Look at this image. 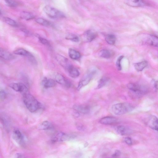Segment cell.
<instances>
[{"instance_id": "60d3db41", "label": "cell", "mask_w": 158, "mask_h": 158, "mask_svg": "<svg viewBox=\"0 0 158 158\" xmlns=\"http://www.w3.org/2000/svg\"><path fill=\"white\" fill-rule=\"evenodd\" d=\"M77 128L80 130V131H84V128L83 126H78Z\"/></svg>"}, {"instance_id": "d6986e66", "label": "cell", "mask_w": 158, "mask_h": 158, "mask_svg": "<svg viewBox=\"0 0 158 158\" xmlns=\"http://www.w3.org/2000/svg\"><path fill=\"white\" fill-rule=\"evenodd\" d=\"M43 87L45 88L53 87L56 85V83L54 80L51 79H44L42 82Z\"/></svg>"}, {"instance_id": "9a60e30c", "label": "cell", "mask_w": 158, "mask_h": 158, "mask_svg": "<svg viewBox=\"0 0 158 158\" xmlns=\"http://www.w3.org/2000/svg\"><path fill=\"white\" fill-rule=\"evenodd\" d=\"M125 2L128 5L133 7H143L146 4L143 0H126Z\"/></svg>"}, {"instance_id": "484cf974", "label": "cell", "mask_w": 158, "mask_h": 158, "mask_svg": "<svg viewBox=\"0 0 158 158\" xmlns=\"http://www.w3.org/2000/svg\"><path fill=\"white\" fill-rule=\"evenodd\" d=\"M105 39L107 43L111 45H114L116 40V36L112 34H109L106 35Z\"/></svg>"}, {"instance_id": "7c38bea8", "label": "cell", "mask_w": 158, "mask_h": 158, "mask_svg": "<svg viewBox=\"0 0 158 158\" xmlns=\"http://www.w3.org/2000/svg\"><path fill=\"white\" fill-rule=\"evenodd\" d=\"M97 36V33L92 30H88L84 34L83 40L86 42H90L94 40Z\"/></svg>"}, {"instance_id": "5b68a950", "label": "cell", "mask_w": 158, "mask_h": 158, "mask_svg": "<svg viewBox=\"0 0 158 158\" xmlns=\"http://www.w3.org/2000/svg\"><path fill=\"white\" fill-rule=\"evenodd\" d=\"M76 136L62 132H59L53 136L52 139L53 142L70 141L76 138Z\"/></svg>"}, {"instance_id": "d590c367", "label": "cell", "mask_w": 158, "mask_h": 158, "mask_svg": "<svg viewBox=\"0 0 158 158\" xmlns=\"http://www.w3.org/2000/svg\"><path fill=\"white\" fill-rule=\"evenodd\" d=\"M6 95L5 92L3 90H1L0 91V96L1 100H3L6 97Z\"/></svg>"}, {"instance_id": "3957f363", "label": "cell", "mask_w": 158, "mask_h": 158, "mask_svg": "<svg viewBox=\"0 0 158 158\" xmlns=\"http://www.w3.org/2000/svg\"><path fill=\"white\" fill-rule=\"evenodd\" d=\"M43 11L48 16L54 19L64 18L65 16L61 11L49 5H46L43 8Z\"/></svg>"}, {"instance_id": "30bf717a", "label": "cell", "mask_w": 158, "mask_h": 158, "mask_svg": "<svg viewBox=\"0 0 158 158\" xmlns=\"http://www.w3.org/2000/svg\"><path fill=\"white\" fill-rule=\"evenodd\" d=\"M54 79L57 82L67 88H69L71 86L70 82L60 73H57L55 76Z\"/></svg>"}, {"instance_id": "ab89813d", "label": "cell", "mask_w": 158, "mask_h": 158, "mask_svg": "<svg viewBox=\"0 0 158 158\" xmlns=\"http://www.w3.org/2000/svg\"><path fill=\"white\" fill-rule=\"evenodd\" d=\"M22 31H23L25 34H26L27 35H30L31 33H30L29 31H27V30H25V29H23L22 30Z\"/></svg>"}, {"instance_id": "ac0fdd59", "label": "cell", "mask_w": 158, "mask_h": 158, "mask_svg": "<svg viewBox=\"0 0 158 158\" xmlns=\"http://www.w3.org/2000/svg\"><path fill=\"white\" fill-rule=\"evenodd\" d=\"M69 76L73 78L78 77L80 75V73L78 70L74 67L72 65L70 66L67 70Z\"/></svg>"}, {"instance_id": "f35d334b", "label": "cell", "mask_w": 158, "mask_h": 158, "mask_svg": "<svg viewBox=\"0 0 158 158\" xmlns=\"http://www.w3.org/2000/svg\"><path fill=\"white\" fill-rule=\"evenodd\" d=\"M15 156V157L16 158H24L25 157L23 154L21 153H17Z\"/></svg>"}, {"instance_id": "4fadbf2b", "label": "cell", "mask_w": 158, "mask_h": 158, "mask_svg": "<svg viewBox=\"0 0 158 158\" xmlns=\"http://www.w3.org/2000/svg\"><path fill=\"white\" fill-rule=\"evenodd\" d=\"M56 59L61 65L66 70L72 65L67 58L62 56L58 55L57 56Z\"/></svg>"}, {"instance_id": "9c48e42d", "label": "cell", "mask_w": 158, "mask_h": 158, "mask_svg": "<svg viewBox=\"0 0 158 158\" xmlns=\"http://www.w3.org/2000/svg\"><path fill=\"white\" fill-rule=\"evenodd\" d=\"M9 86L14 90L21 92L22 94L28 91L26 86L22 83H12L9 84Z\"/></svg>"}, {"instance_id": "277c9868", "label": "cell", "mask_w": 158, "mask_h": 158, "mask_svg": "<svg viewBox=\"0 0 158 158\" xmlns=\"http://www.w3.org/2000/svg\"><path fill=\"white\" fill-rule=\"evenodd\" d=\"M127 86L130 90L138 96L144 95L147 91L145 87L136 83H129Z\"/></svg>"}, {"instance_id": "7402d4cb", "label": "cell", "mask_w": 158, "mask_h": 158, "mask_svg": "<svg viewBox=\"0 0 158 158\" xmlns=\"http://www.w3.org/2000/svg\"><path fill=\"white\" fill-rule=\"evenodd\" d=\"M147 61H144L140 62L135 63L134 64L135 70L137 71H141L146 68L148 66Z\"/></svg>"}, {"instance_id": "e575fe53", "label": "cell", "mask_w": 158, "mask_h": 158, "mask_svg": "<svg viewBox=\"0 0 158 158\" xmlns=\"http://www.w3.org/2000/svg\"><path fill=\"white\" fill-rule=\"evenodd\" d=\"M125 142L127 145H132L133 142L132 139L130 137H126L125 139Z\"/></svg>"}, {"instance_id": "44dd1931", "label": "cell", "mask_w": 158, "mask_h": 158, "mask_svg": "<svg viewBox=\"0 0 158 158\" xmlns=\"http://www.w3.org/2000/svg\"><path fill=\"white\" fill-rule=\"evenodd\" d=\"M38 128L40 130L45 131L52 129L53 126L50 122L47 121H45L40 124Z\"/></svg>"}, {"instance_id": "8d00e7d4", "label": "cell", "mask_w": 158, "mask_h": 158, "mask_svg": "<svg viewBox=\"0 0 158 158\" xmlns=\"http://www.w3.org/2000/svg\"><path fill=\"white\" fill-rule=\"evenodd\" d=\"M121 154V153L120 151L119 150H116L115 154L112 155V157L114 158H117L119 157Z\"/></svg>"}, {"instance_id": "8fae6325", "label": "cell", "mask_w": 158, "mask_h": 158, "mask_svg": "<svg viewBox=\"0 0 158 158\" xmlns=\"http://www.w3.org/2000/svg\"><path fill=\"white\" fill-rule=\"evenodd\" d=\"M99 122L105 125H112L116 124L118 122L117 118L112 116H107L101 118Z\"/></svg>"}, {"instance_id": "603a6c76", "label": "cell", "mask_w": 158, "mask_h": 158, "mask_svg": "<svg viewBox=\"0 0 158 158\" xmlns=\"http://www.w3.org/2000/svg\"><path fill=\"white\" fill-rule=\"evenodd\" d=\"M148 44L155 47H158V38L154 35H150L147 40Z\"/></svg>"}, {"instance_id": "ffe728a7", "label": "cell", "mask_w": 158, "mask_h": 158, "mask_svg": "<svg viewBox=\"0 0 158 158\" xmlns=\"http://www.w3.org/2000/svg\"><path fill=\"white\" fill-rule=\"evenodd\" d=\"M14 53L16 55L26 56L29 59L33 57V56L29 52L23 49H19L15 50Z\"/></svg>"}, {"instance_id": "1f68e13d", "label": "cell", "mask_w": 158, "mask_h": 158, "mask_svg": "<svg viewBox=\"0 0 158 158\" xmlns=\"http://www.w3.org/2000/svg\"><path fill=\"white\" fill-rule=\"evenodd\" d=\"M66 39L75 42H78L79 41V37L76 35L70 34L67 36Z\"/></svg>"}, {"instance_id": "836d02e7", "label": "cell", "mask_w": 158, "mask_h": 158, "mask_svg": "<svg viewBox=\"0 0 158 158\" xmlns=\"http://www.w3.org/2000/svg\"><path fill=\"white\" fill-rule=\"evenodd\" d=\"M124 58L123 56H121L119 57L117 59L116 62V66L118 70H121L122 66L121 64V62L122 60Z\"/></svg>"}, {"instance_id": "ba28073f", "label": "cell", "mask_w": 158, "mask_h": 158, "mask_svg": "<svg viewBox=\"0 0 158 158\" xmlns=\"http://www.w3.org/2000/svg\"><path fill=\"white\" fill-rule=\"evenodd\" d=\"M146 123L148 127L158 132V118L156 116L151 115L148 116Z\"/></svg>"}, {"instance_id": "6da1fadb", "label": "cell", "mask_w": 158, "mask_h": 158, "mask_svg": "<svg viewBox=\"0 0 158 158\" xmlns=\"http://www.w3.org/2000/svg\"><path fill=\"white\" fill-rule=\"evenodd\" d=\"M24 103L27 108L33 113L36 112L41 108V104L29 91L22 94Z\"/></svg>"}, {"instance_id": "f1b7e54d", "label": "cell", "mask_w": 158, "mask_h": 158, "mask_svg": "<svg viewBox=\"0 0 158 158\" xmlns=\"http://www.w3.org/2000/svg\"><path fill=\"white\" fill-rule=\"evenodd\" d=\"M36 21L37 23L44 26H48L51 25L50 22L42 18L37 19Z\"/></svg>"}, {"instance_id": "e0dca14e", "label": "cell", "mask_w": 158, "mask_h": 158, "mask_svg": "<svg viewBox=\"0 0 158 158\" xmlns=\"http://www.w3.org/2000/svg\"><path fill=\"white\" fill-rule=\"evenodd\" d=\"M73 108L78 112L83 114H87L90 111L89 107L86 105H75L73 106Z\"/></svg>"}, {"instance_id": "83f0119b", "label": "cell", "mask_w": 158, "mask_h": 158, "mask_svg": "<svg viewBox=\"0 0 158 158\" xmlns=\"http://www.w3.org/2000/svg\"><path fill=\"white\" fill-rule=\"evenodd\" d=\"M3 20L6 24L12 26L16 27L18 25L16 22L11 19L10 18L7 17H4Z\"/></svg>"}, {"instance_id": "7a4b0ae2", "label": "cell", "mask_w": 158, "mask_h": 158, "mask_svg": "<svg viewBox=\"0 0 158 158\" xmlns=\"http://www.w3.org/2000/svg\"><path fill=\"white\" fill-rule=\"evenodd\" d=\"M134 109L133 106L128 103L117 104L112 107L113 113L117 115H123L131 112Z\"/></svg>"}, {"instance_id": "74e56055", "label": "cell", "mask_w": 158, "mask_h": 158, "mask_svg": "<svg viewBox=\"0 0 158 158\" xmlns=\"http://www.w3.org/2000/svg\"><path fill=\"white\" fill-rule=\"evenodd\" d=\"M154 87L156 92L158 94V81H156L155 82Z\"/></svg>"}, {"instance_id": "cb8c5ba5", "label": "cell", "mask_w": 158, "mask_h": 158, "mask_svg": "<svg viewBox=\"0 0 158 158\" xmlns=\"http://www.w3.org/2000/svg\"><path fill=\"white\" fill-rule=\"evenodd\" d=\"M69 55L71 59L75 60L78 59L81 56L80 53L79 52L72 49L69 50Z\"/></svg>"}, {"instance_id": "5bb4252c", "label": "cell", "mask_w": 158, "mask_h": 158, "mask_svg": "<svg viewBox=\"0 0 158 158\" xmlns=\"http://www.w3.org/2000/svg\"><path fill=\"white\" fill-rule=\"evenodd\" d=\"M116 131L119 134L122 136L130 135L132 133L131 129L125 126L120 125L118 126L116 128Z\"/></svg>"}, {"instance_id": "52a82bcc", "label": "cell", "mask_w": 158, "mask_h": 158, "mask_svg": "<svg viewBox=\"0 0 158 158\" xmlns=\"http://www.w3.org/2000/svg\"><path fill=\"white\" fill-rule=\"evenodd\" d=\"M12 136L13 140L19 145L22 147L24 146L25 141L24 137L19 130L18 129L14 130Z\"/></svg>"}, {"instance_id": "2e32d148", "label": "cell", "mask_w": 158, "mask_h": 158, "mask_svg": "<svg viewBox=\"0 0 158 158\" xmlns=\"http://www.w3.org/2000/svg\"><path fill=\"white\" fill-rule=\"evenodd\" d=\"M0 57L6 60H11L15 58V56L11 53L2 48L0 49Z\"/></svg>"}, {"instance_id": "4dcf8cb0", "label": "cell", "mask_w": 158, "mask_h": 158, "mask_svg": "<svg viewBox=\"0 0 158 158\" xmlns=\"http://www.w3.org/2000/svg\"><path fill=\"white\" fill-rule=\"evenodd\" d=\"M6 4L8 6L15 7L19 5V3L16 0H4Z\"/></svg>"}, {"instance_id": "f546056e", "label": "cell", "mask_w": 158, "mask_h": 158, "mask_svg": "<svg viewBox=\"0 0 158 158\" xmlns=\"http://www.w3.org/2000/svg\"><path fill=\"white\" fill-rule=\"evenodd\" d=\"M99 55L102 58L108 59L111 56V53L110 51L107 50H103L100 51Z\"/></svg>"}, {"instance_id": "d6a6232c", "label": "cell", "mask_w": 158, "mask_h": 158, "mask_svg": "<svg viewBox=\"0 0 158 158\" xmlns=\"http://www.w3.org/2000/svg\"><path fill=\"white\" fill-rule=\"evenodd\" d=\"M38 39L39 41L41 43L45 46H48V47H50L51 45L50 43L47 40L40 36L39 37Z\"/></svg>"}, {"instance_id": "8992f818", "label": "cell", "mask_w": 158, "mask_h": 158, "mask_svg": "<svg viewBox=\"0 0 158 158\" xmlns=\"http://www.w3.org/2000/svg\"><path fill=\"white\" fill-rule=\"evenodd\" d=\"M96 73V70H94L88 72L80 80L77 87V90H79L82 87L88 85Z\"/></svg>"}, {"instance_id": "4316f807", "label": "cell", "mask_w": 158, "mask_h": 158, "mask_svg": "<svg viewBox=\"0 0 158 158\" xmlns=\"http://www.w3.org/2000/svg\"><path fill=\"white\" fill-rule=\"evenodd\" d=\"M109 79L107 77L102 78L99 81L96 89H99L105 86L109 81Z\"/></svg>"}, {"instance_id": "d4e9b609", "label": "cell", "mask_w": 158, "mask_h": 158, "mask_svg": "<svg viewBox=\"0 0 158 158\" xmlns=\"http://www.w3.org/2000/svg\"><path fill=\"white\" fill-rule=\"evenodd\" d=\"M20 16L23 19L26 21L33 19L35 18V16L32 13L27 12H22Z\"/></svg>"}]
</instances>
